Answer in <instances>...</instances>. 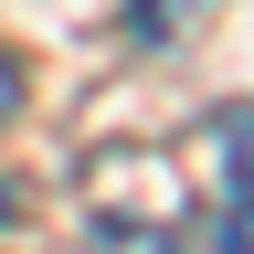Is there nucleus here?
I'll list each match as a JSON object with an SVG mask.
<instances>
[{
  "instance_id": "obj_1",
  "label": "nucleus",
  "mask_w": 254,
  "mask_h": 254,
  "mask_svg": "<svg viewBox=\"0 0 254 254\" xmlns=\"http://www.w3.org/2000/svg\"><path fill=\"white\" fill-rule=\"evenodd\" d=\"M201 170H212V254H254V106H222L201 127Z\"/></svg>"
},
{
  "instance_id": "obj_2",
  "label": "nucleus",
  "mask_w": 254,
  "mask_h": 254,
  "mask_svg": "<svg viewBox=\"0 0 254 254\" xmlns=\"http://www.w3.org/2000/svg\"><path fill=\"white\" fill-rule=\"evenodd\" d=\"M117 11H127V43H180L212 0H117Z\"/></svg>"
},
{
  "instance_id": "obj_3",
  "label": "nucleus",
  "mask_w": 254,
  "mask_h": 254,
  "mask_svg": "<svg viewBox=\"0 0 254 254\" xmlns=\"http://www.w3.org/2000/svg\"><path fill=\"white\" fill-rule=\"evenodd\" d=\"M11 106H21V64L0 53V117H11Z\"/></svg>"
},
{
  "instance_id": "obj_4",
  "label": "nucleus",
  "mask_w": 254,
  "mask_h": 254,
  "mask_svg": "<svg viewBox=\"0 0 254 254\" xmlns=\"http://www.w3.org/2000/svg\"><path fill=\"white\" fill-rule=\"evenodd\" d=\"M0 222H11V190H0Z\"/></svg>"
}]
</instances>
